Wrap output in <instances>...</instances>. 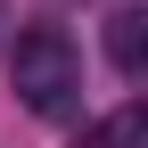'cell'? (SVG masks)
Returning a JSON list of instances; mask_svg holds the SVG:
<instances>
[{
  "label": "cell",
  "mask_w": 148,
  "mask_h": 148,
  "mask_svg": "<svg viewBox=\"0 0 148 148\" xmlns=\"http://www.w3.org/2000/svg\"><path fill=\"white\" fill-rule=\"evenodd\" d=\"M107 58H115L123 82H140V66H148V16L140 8H115L107 16Z\"/></svg>",
  "instance_id": "2"
},
{
  "label": "cell",
  "mask_w": 148,
  "mask_h": 148,
  "mask_svg": "<svg viewBox=\"0 0 148 148\" xmlns=\"http://www.w3.org/2000/svg\"><path fill=\"white\" fill-rule=\"evenodd\" d=\"M8 74H16V99H25L33 115H49V123H66L74 99H82V49H74L58 25H25L16 33Z\"/></svg>",
  "instance_id": "1"
},
{
  "label": "cell",
  "mask_w": 148,
  "mask_h": 148,
  "mask_svg": "<svg viewBox=\"0 0 148 148\" xmlns=\"http://www.w3.org/2000/svg\"><path fill=\"white\" fill-rule=\"evenodd\" d=\"M140 140H148V115H140V107H115L107 123L82 132V148H140Z\"/></svg>",
  "instance_id": "3"
}]
</instances>
